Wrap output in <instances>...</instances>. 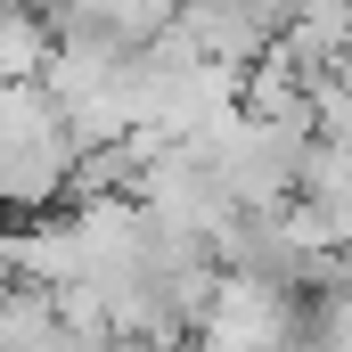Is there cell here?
Returning a JSON list of instances; mask_svg holds the SVG:
<instances>
[{
    "mask_svg": "<svg viewBox=\"0 0 352 352\" xmlns=\"http://www.w3.org/2000/svg\"><path fill=\"white\" fill-rule=\"evenodd\" d=\"M74 164L82 140L66 131L58 98L41 82H8L0 90V213H58L74 197Z\"/></svg>",
    "mask_w": 352,
    "mask_h": 352,
    "instance_id": "obj_1",
    "label": "cell"
},
{
    "mask_svg": "<svg viewBox=\"0 0 352 352\" xmlns=\"http://www.w3.org/2000/svg\"><path fill=\"white\" fill-rule=\"evenodd\" d=\"M50 58H58L50 16H41L33 0H0V90H8V82H41Z\"/></svg>",
    "mask_w": 352,
    "mask_h": 352,
    "instance_id": "obj_2",
    "label": "cell"
}]
</instances>
